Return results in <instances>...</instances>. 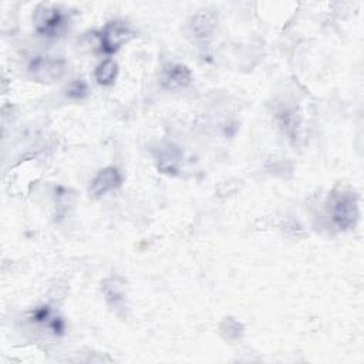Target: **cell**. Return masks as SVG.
Returning <instances> with one entry per match:
<instances>
[{"label": "cell", "instance_id": "cell-5", "mask_svg": "<svg viewBox=\"0 0 364 364\" xmlns=\"http://www.w3.org/2000/svg\"><path fill=\"white\" fill-rule=\"evenodd\" d=\"M122 183V176L115 166L102 168L90 183V195L94 198H101L109 191L119 188Z\"/></svg>", "mask_w": 364, "mask_h": 364}, {"label": "cell", "instance_id": "cell-7", "mask_svg": "<svg viewBox=\"0 0 364 364\" xmlns=\"http://www.w3.org/2000/svg\"><path fill=\"white\" fill-rule=\"evenodd\" d=\"M181 159H182L181 149L172 144H166L161 146L156 152V166L159 172L166 175L178 173Z\"/></svg>", "mask_w": 364, "mask_h": 364}, {"label": "cell", "instance_id": "cell-13", "mask_svg": "<svg viewBox=\"0 0 364 364\" xmlns=\"http://www.w3.org/2000/svg\"><path fill=\"white\" fill-rule=\"evenodd\" d=\"M51 311H50V307L48 306H41L38 309L34 310L33 313V320L37 321V323H50L51 321Z\"/></svg>", "mask_w": 364, "mask_h": 364}, {"label": "cell", "instance_id": "cell-8", "mask_svg": "<svg viewBox=\"0 0 364 364\" xmlns=\"http://www.w3.org/2000/svg\"><path fill=\"white\" fill-rule=\"evenodd\" d=\"M102 291L107 303L114 310H124L125 307V282L119 276H111L102 283Z\"/></svg>", "mask_w": 364, "mask_h": 364}, {"label": "cell", "instance_id": "cell-9", "mask_svg": "<svg viewBox=\"0 0 364 364\" xmlns=\"http://www.w3.org/2000/svg\"><path fill=\"white\" fill-rule=\"evenodd\" d=\"M216 21H218V16L212 10L199 11L192 17L191 27L196 37L205 38L213 33L216 27Z\"/></svg>", "mask_w": 364, "mask_h": 364}, {"label": "cell", "instance_id": "cell-2", "mask_svg": "<svg viewBox=\"0 0 364 364\" xmlns=\"http://www.w3.org/2000/svg\"><path fill=\"white\" fill-rule=\"evenodd\" d=\"M27 71L37 81L53 82L65 74V61L58 55L38 54L28 61Z\"/></svg>", "mask_w": 364, "mask_h": 364}, {"label": "cell", "instance_id": "cell-10", "mask_svg": "<svg viewBox=\"0 0 364 364\" xmlns=\"http://www.w3.org/2000/svg\"><path fill=\"white\" fill-rule=\"evenodd\" d=\"M118 74V64L112 58H105L95 68V80L100 85H112Z\"/></svg>", "mask_w": 364, "mask_h": 364}, {"label": "cell", "instance_id": "cell-3", "mask_svg": "<svg viewBox=\"0 0 364 364\" xmlns=\"http://www.w3.org/2000/svg\"><path fill=\"white\" fill-rule=\"evenodd\" d=\"M36 31L46 37H58L67 26V17L61 9L54 6H40L34 13Z\"/></svg>", "mask_w": 364, "mask_h": 364}, {"label": "cell", "instance_id": "cell-12", "mask_svg": "<svg viewBox=\"0 0 364 364\" xmlns=\"http://www.w3.org/2000/svg\"><path fill=\"white\" fill-rule=\"evenodd\" d=\"M222 333L225 334L226 338H230V340H235V338H239L243 333V326L233 320V318H226L223 323H222V327H220Z\"/></svg>", "mask_w": 364, "mask_h": 364}, {"label": "cell", "instance_id": "cell-4", "mask_svg": "<svg viewBox=\"0 0 364 364\" xmlns=\"http://www.w3.org/2000/svg\"><path fill=\"white\" fill-rule=\"evenodd\" d=\"M135 36L134 30L121 20L108 21L100 33L101 50L107 54L117 53L125 43Z\"/></svg>", "mask_w": 364, "mask_h": 364}, {"label": "cell", "instance_id": "cell-6", "mask_svg": "<svg viewBox=\"0 0 364 364\" xmlns=\"http://www.w3.org/2000/svg\"><path fill=\"white\" fill-rule=\"evenodd\" d=\"M192 82L191 70L181 63H169L164 67L161 75V85L165 90L185 88Z\"/></svg>", "mask_w": 364, "mask_h": 364}, {"label": "cell", "instance_id": "cell-11", "mask_svg": "<svg viewBox=\"0 0 364 364\" xmlns=\"http://www.w3.org/2000/svg\"><path fill=\"white\" fill-rule=\"evenodd\" d=\"M88 95V85L82 78L70 81L65 87V97L71 100H84Z\"/></svg>", "mask_w": 364, "mask_h": 364}, {"label": "cell", "instance_id": "cell-1", "mask_svg": "<svg viewBox=\"0 0 364 364\" xmlns=\"http://www.w3.org/2000/svg\"><path fill=\"white\" fill-rule=\"evenodd\" d=\"M358 199L353 192H343L333 198L330 203V216L338 230H348L358 220Z\"/></svg>", "mask_w": 364, "mask_h": 364}]
</instances>
